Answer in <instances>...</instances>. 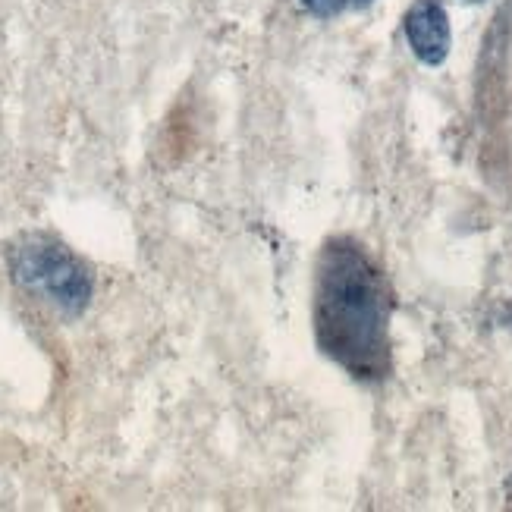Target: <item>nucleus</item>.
Wrapping results in <instances>:
<instances>
[{"mask_svg":"<svg viewBox=\"0 0 512 512\" xmlns=\"http://www.w3.org/2000/svg\"><path fill=\"white\" fill-rule=\"evenodd\" d=\"M390 289L359 242L330 239L318 258L315 340L359 381L390 371Z\"/></svg>","mask_w":512,"mask_h":512,"instance_id":"f257e3e1","label":"nucleus"},{"mask_svg":"<svg viewBox=\"0 0 512 512\" xmlns=\"http://www.w3.org/2000/svg\"><path fill=\"white\" fill-rule=\"evenodd\" d=\"M475 161L512 208V0L491 19L475 63Z\"/></svg>","mask_w":512,"mask_h":512,"instance_id":"f03ea898","label":"nucleus"},{"mask_svg":"<svg viewBox=\"0 0 512 512\" xmlns=\"http://www.w3.org/2000/svg\"><path fill=\"white\" fill-rule=\"evenodd\" d=\"M10 267L19 286L51 302L63 315H79L92 299V277H88L85 264L54 239L29 236L26 242H19L13 246Z\"/></svg>","mask_w":512,"mask_h":512,"instance_id":"7ed1b4c3","label":"nucleus"},{"mask_svg":"<svg viewBox=\"0 0 512 512\" xmlns=\"http://www.w3.org/2000/svg\"><path fill=\"white\" fill-rule=\"evenodd\" d=\"M406 38L421 63L437 66L450 54V19L437 0H418L406 13Z\"/></svg>","mask_w":512,"mask_h":512,"instance_id":"20e7f679","label":"nucleus"},{"mask_svg":"<svg viewBox=\"0 0 512 512\" xmlns=\"http://www.w3.org/2000/svg\"><path fill=\"white\" fill-rule=\"evenodd\" d=\"M302 4H305V10H308L311 16H318V19H330V16L343 13L349 0H302Z\"/></svg>","mask_w":512,"mask_h":512,"instance_id":"39448f33","label":"nucleus"}]
</instances>
